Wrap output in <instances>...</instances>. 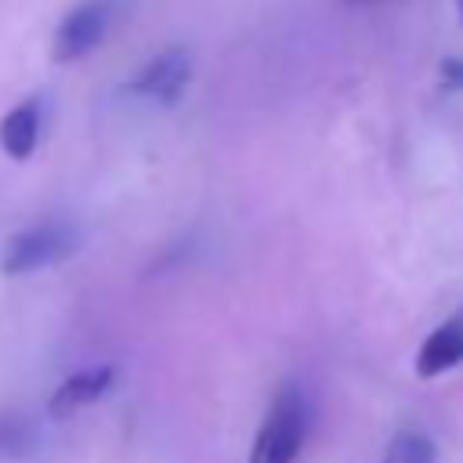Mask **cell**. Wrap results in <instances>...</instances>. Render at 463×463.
I'll return each mask as SVG.
<instances>
[{"mask_svg": "<svg viewBox=\"0 0 463 463\" xmlns=\"http://www.w3.org/2000/svg\"><path fill=\"white\" fill-rule=\"evenodd\" d=\"M307 394L297 380L282 383L268 405L264 423L253 434L250 463H297L300 445L307 438Z\"/></svg>", "mask_w": 463, "mask_h": 463, "instance_id": "6da1fadb", "label": "cell"}, {"mask_svg": "<svg viewBox=\"0 0 463 463\" xmlns=\"http://www.w3.org/2000/svg\"><path fill=\"white\" fill-rule=\"evenodd\" d=\"M76 250V232L61 221H40L29 224L22 232H14L4 242L0 253V271L4 275H29L40 268H51L58 260H65Z\"/></svg>", "mask_w": 463, "mask_h": 463, "instance_id": "7a4b0ae2", "label": "cell"}, {"mask_svg": "<svg viewBox=\"0 0 463 463\" xmlns=\"http://www.w3.org/2000/svg\"><path fill=\"white\" fill-rule=\"evenodd\" d=\"M188 83H192V54L184 47H163L127 80V90L141 101L170 109L184 98Z\"/></svg>", "mask_w": 463, "mask_h": 463, "instance_id": "3957f363", "label": "cell"}, {"mask_svg": "<svg viewBox=\"0 0 463 463\" xmlns=\"http://www.w3.org/2000/svg\"><path fill=\"white\" fill-rule=\"evenodd\" d=\"M109 25H112V0H80L58 22L54 40H51V58L61 65L87 58L105 40Z\"/></svg>", "mask_w": 463, "mask_h": 463, "instance_id": "277c9868", "label": "cell"}, {"mask_svg": "<svg viewBox=\"0 0 463 463\" xmlns=\"http://www.w3.org/2000/svg\"><path fill=\"white\" fill-rule=\"evenodd\" d=\"M112 383H116V369H112V365L80 369V373L65 376V380L54 387V394H51V402H47V416L65 420V416H72V412H80V409L101 402V398L112 391Z\"/></svg>", "mask_w": 463, "mask_h": 463, "instance_id": "5b68a950", "label": "cell"}, {"mask_svg": "<svg viewBox=\"0 0 463 463\" xmlns=\"http://www.w3.org/2000/svg\"><path fill=\"white\" fill-rule=\"evenodd\" d=\"M459 362H463V311L445 318L441 326H434L423 336V344L416 351V376L434 380V376L456 369Z\"/></svg>", "mask_w": 463, "mask_h": 463, "instance_id": "8992f818", "label": "cell"}, {"mask_svg": "<svg viewBox=\"0 0 463 463\" xmlns=\"http://www.w3.org/2000/svg\"><path fill=\"white\" fill-rule=\"evenodd\" d=\"M40 98H25L18 101L4 119H0V148L11 159H29L36 141H40Z\"/></svg>", "mask_w": 463, "mask_h": 463, "instance_id": "52a82bcc", "label": "cell"}, {"mask_svg": "<svg viewBox=\"0 0 463 463\" xmlns=\"http://www.w3.org/2000/svg\"><path fill=\"white\" fill-rule=\"evenodd\" d=\"M383 463H438V445L423 430L405 427L391 438V445L383 452Z\"/></svg>", "mask_w": 463, "mask_h": 463, "instance_id": "ba28073f", "label": "cell"}, {"mask_svg": "<svg viewBox=\"0 0 463 463\" xmlns=\"http://www.w3.org/2000/svg\"><path fill=\"white\" fill-rule=\"evenodd\" d=\"M33 445V430L22 416H11V412H0V459H11V456H25Z\"/></svg>", "mask_w": 463, "mask_h": 463, "instance_id": "9c48e42d", "label": "cell"}, {"mask_svg": "<svg viewBox=\"0 0 463 463\" xmlns=\"http://www.w3.org/2000/svg\"><path fill=\"white\" fill-rule=\"evenodd\" d=\"M438 72H441V83L449 90H463V58H445Z\"/></svg>", "mask_w": 463, "mask_h": 463, "instance_id": "30bf717a", "label": "cell"}, {"mask_svg": "<svg viewBox=\"0 0 463 463\" xmlns=\"http://www.w3.org/2000/svg\"><path fill=\"white\" fill-rule=\"evenodd\" d=\"M456 11H459V18H463V0H456Z\"/></svg>", "mask_w": 463, "mask_h": 463, "instance_id": "8fae6325", "label": "cell"}, {"mask_svg": "<svg viewBox=\"0 0 463 463\" xmlns=\"http://www.w3.org/2000/svg\"><path fill=\"white\" fill-rule=\"evenodd\" d=\"M347 4H376V0H347Z\"/></svg>", "mask_w": 463, "mask_h": 463, "instance_id": "7c38bea8", "label": "cell"}]
</instances>
